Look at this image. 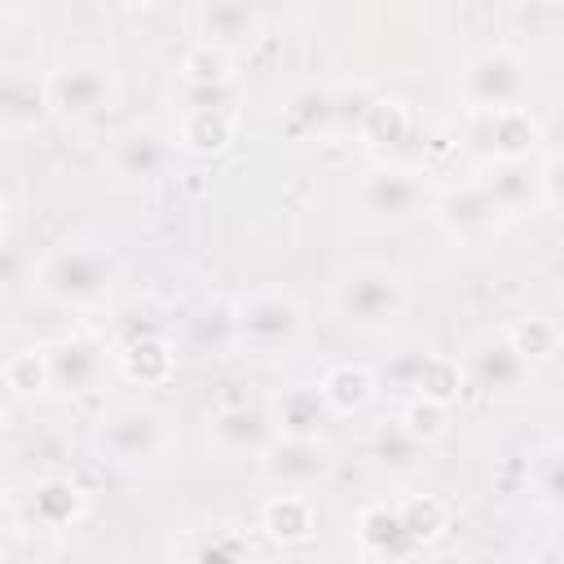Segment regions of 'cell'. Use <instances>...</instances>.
<instances>
[{
	"mask_svg": "<svg viewBox=\"0 0 564 564\" xmlns=\"http://www.w3.org/2000/svg\"><path fill=\"white\" fill-rule=\"evenodd\" d=\"M115 278H119L115 256L93 247V242H66L40 269L44 295H53L62 304H97V300L110 295Z\"/></svg>",
	"mask_w": 564,
	"mask_h": 564,
	"instance_id": "1",
	"label": "cell"
},
{
	"mask_svg": "<svg viewBox=\"0 0 564 564\" xmlns=\"http://www.w3.org/2000/svg\"><path fill=\"white\" fill-rule=\"evenodd\" d=\"M335 308L348 326H361V330H383L401 317L405 308V282L401 273L392 269H379V264H366V269H352L344 273V282L335 286Z\"/></svg>",
	"mask_w": 564,
	"mask_h": 564,
	"instance_id": "2",
	"label": "cell"
},
{
	"mask_svg": "<svg viewBox=\"0 0 564 564\" xmlns=\"http://www.w3.org/2000/svg\"><path fill=\"white\" fill-rule=\"evenodd\" d=\"M48 106L66 119H93L115 106V75L101 57H70L48 79Z\"/></svg>",
	"mask_w": 564,
	"mask_h": 564,
	"instance_id": "3",
	"label": "cell"
},
{
	"mask_svg": "<svg viewBox=\"0 0 564 564\" xmlns=\"http://www.w3.org/2000/svg\"><path fill=\"white\" fill-rule=\"evenodd\" d=\"M300 326H304V317H300L295 300H286L278 291H256L234 308V339L256 352L291 348L300 339Z\"/></svg>",
	"mask_w": 564,
	"mask_h": 564,
	"instance_id": "4",
	"label": "cell"
},
{
	"mask_svg": "<svg viewBox=\"0 0 564 564\" xmlns=\"http://www.w3.org/2000/svg\"><path fill=\"white\" fill-rule=\"evenodd\" d=\"M463 97L471 101L476 115L520 106V97H524V66H520V57L507 53V48L476 53L467 62V70H463Z\"/></svg>",
	"mask_w": 564,
	"mask_h": 564,
	"instance_id": "5",
	"label": "cell"
},
{
	"mask_svg": "<svg viewBox=\"0 0 564 564\" xmlns=\"http://www.w3.org/2000/svg\"><path fill=\"white\" fill-rule=\"evenodd\" d=\"M101 449L115 463H154L167 449V423L163 414L145 405H123L101 427Z\"/></svg>",
	"mask_w": 564,
	"mask_h": 564,
	"instance_id": "6",
	"label": "cell"
},
{
	"mask_svg": "<svg viewBox=\"0 0 564 564\" xmlns=\"http://www.w3.org/2000/svg\"><path fill=\"white\" fill-rule=\"evenodd\" d=\"M441 225L458 238V242H467V247H480L485 238H494L498 234V225L507 220L502 216V207L471 181V185H463V189H449L445 198H441Z\"/></svg>",
	"mask_w": 564,
	"mask_h": 564,
	"instance_id": "7",
	"label": "cell"
},
{
	"mask_svg": "<svg viewBox=\"0 0 564 564\" xmlns=\"http://www.w3.org/2000/svg\"><path fill=\"white\" fill-rule=\"evenodd\" d=\"M467 375L485 392H516V388H524V379L533 375V366L516 352V344L507 335H480L467 348Z\"/></svg>",
	"mask_w": 564,
	"mask_h": 564,
	"instance_id": "8",
	"label": "cell"
},
{
	"mask_svg": "<svg viewBox=\"0 0 564 564\" xmlns=\"http://www.w3.org/2000/svg\"><path fill=\"white\" fill-rule=\"evenodd\" d=\"M326 471H330V458H326L322 441H291V436H282V441L264 445V476L273 485H282L286 494L308 489Z\"/></svg>",
	"mask_w": 564,
	"mask_h": 564,
	"instance_id": "9",
	"label": "cell"
},
{
	"mask_svg": "<svg viewBox=\"0 0 564 564\" xmlns=\"http://www.w3.org/2000/svg\"><path fill=\"white\" fill-rule=\"evenodd\" d=\"M471 141H480L494 159H524L538 145V119L524 106L489 110V115H476Z\"/></svg>",
	"mask_w": 564,
	"mask_h": 564,
	"instance_id": "10",
	"label": "cell"
},
{
	"mask_svg": "<svg viewBox=\"0 0 564 564\" xmlns=\"http://www.w3.org/2000/svg\"><path fill=\"white\" fill-rule=\"evenodd\" d=\"M476 185L502 207V216H516V212L542 203V176L529 159H494Z\"/></svg>",
	"mask_w": 564,
	"mask_h": 564,
	"instance_id": "11",
	"label": "cell"
},
{
	"mask_svg": "<svg viewBox=\"0 0 564 564\" xmlns=\"http://www.w3.org/2000/svg\"><path fill=\"white\" fill-rule=\"evenodd\" d=\"M357 198H361V207H366L375 220H405V216L419 212V203H423V185H419L410 172L379 167V172H366Z\"/></svg>",
	"mask_w": 564,
	"mask_h": 564,
	"instance_id": "12",
	"label": "cell"
},
{
	"mask_svg": "<svg viewBox=\"0 0 564 564\" xmlns=\"http://www.w3.org/2000/svg\"><path fill=\"white\" fill-rule=\"evenodd\" d=\"M326 414H330L326 397H322L313 383H300V388H286V392L273 401L269 423H273V432L291 436V441H317Z\"/></svg>",
	"mask_w": 564,
	"mask_h": 564,
	"instance_id": "13",
	"label": "cell"
},
{
	"mask_svg": "<svg viewBox=\"0 0 564 564\" xmlns=\"http://www.w3.org/2000/svg\"><path fill=\"white\" fill-rule=\"evenodd\" d=\"M44 366H48V388L88 392L101 375V352L88 339H57L44 348Z\"/></svg>",
	"mask_w": 564,
	"mask_h": 564,
	"instance_id": "14",
	"label": "cell"
},
{
	"mask_svg": "<svg viewBox=\"0 0 564 564\" xmlns=\"http://www.w3.org/2000/svg\"><path fill=\"white\" fill-rule=\"evenodd\" d=\"M216 441L229 449V454H264V445L273 441V423L264 410L256 405H234V410H220L216 423H212Z\"/></svg>",
	"mask_w": 564,
	"mask_h": 564,
	"instance_id": "15",
	"label": "cell"
},
{
	"mask_svg": "<svg viewBox=\"0 0 564 564\" xmlns=\"http://www.w3.org/2000/svg\"><path fill=\"white\" fill-rule=\"evenodd\" d=\"M357 538H361V551H366V555L388 560V564L414 551V538L405 533L401 516L388 511V507H370V511L357 520Z\"/></svg>",
	"mask_w": 564,
	"mask_h": 564,
	"instance_id": "16",
	"label": "cell"
},
{
	"mask_svg": "<svg viewBox=\"0 0 564 564\" xmlns=\"http://www.w3.org/2000/svg\"><path fill=\"white\" fill-rule=\"evenodd\" d=\"M203 31H207V44L216 48H234V44H247L256 40L260 31V13L251 4H203Z\"/></svg>",
	"mask_w": 564,
	"mask_h": 564,
	"instance_id": "17",
	"label": "cell"
},
{
	"mask_svg": "<svg viewBox=\"0 0 564 564\" xmlns=\"http://www.w3.org/2000/svg\"><path fill=\"white\" fill-rule=\"evenodd\" d=\"M282 115H286V128L295 137L326 132V128H335V93L330 88H317V84H304V88H295L286 97Z\"/></svg>",
	"mask_w": 564,
	"mask_h": 564,
	"instance_id": "18",
	"label": "cell"
},
{
	"mask_svg": "<svg viewBox=\"0 0 564 564\" xmlns=\"http://www.w3.org/2000/svg\"><path fill=\"white\" fill-rule=\"evenodd\" d=\"M48 106V93L18 75V70H0V123H35Z\"/></svg>",
	"mask_w": 564,
	"mask_h": 564,
	"instance_id": "19",
	"label": "cell"
},
{
	"mask_svg": "<svg viewBox=\"0 0 564 564\" xmlns=\"http://www.w3.org/2000/svg\"><path fill=\"white\" fill-rule=\"evenodd\" d=\"M317 392L326 397L330 410H357V405L370 401L375 379H370V370H361V366H335V370H326V379L317 383Z\"/></svg>",
	"mask_w": 564,
	"mask_h": 564,
	"instance_id": "20",
	"label": "cell"
},
{
	"mask_svg": "<svg viewBox=\"0 0 564 564\" xmlns=\"http://www.w3.org/2000/svg\"><path fill=\"white\" fill-rule=\"evenodd\" d=\"M264 529L282 542H300L313 529V507L304 494H278L273 502H264Z\"/></svg>",
	"mask_w": 564,
	"mask_h": 564,
	"instance_id": "21",
	"label": "cell"
},
{
	"mask_svg": "<svg viewBox=\"0 0 564 564\" xmlns=\"http://www.w3.org/2000/svg\"><path fill=\"white\" fill-rule=\"evenodd\" d=\"M234 123H229V110L225 106H194L181 123V141L189 150H220L229 141Z\"/></svg>",
	"mask_w": 564,
	"mask_h": 564,
	"instance_id": "22",
	"label": "cell"
},
{
	"mask_svg": "<svg viewBox=\"0 0 564 564\" xmlns=\"http://www.w3.org/2000/svg\"><path fill=\"white\" fill-rule=\"evenodd\" d=\"M115 167L123 172V176H154L159 167H163V141L150 132V128H137V132H128L123 141H119V150H115Z\"/></svg>",
	"mask_w": 564,
	"mask_h": 564,
	"instance_id": "23",
	"label": "cell"
},
{
	"mask_svg": "<svg viewBox=\"0 0 564 564\" xmlns=\"http://www.w3.org/2000/svg\"><path fill=\"white\" fill-rule=\"evenodd\" d=\"M410 388H419L423 401L445 405L458 397V366L441 361V357H414L410 361Z\"/></svg>",
	"mask_w": 564,
	"mask_h": 564,
	"instance_id": "24",
	"label": "cell"
},
{
	"mask_svg": "<svg viewBox=\"0 0 564 564\" xmlns=\"http://www.w3.org/2000/svg\"><path fill=\"white\" fill-rule=\"evenodd\" d=\"M357 132H361L370 145H401L405 132H410V110H405L401 101H383V97H375Z\"/></svg>",
	"mask_w": 564,
	"mask_h": 564,
	"instance_id": "25",
	"label": "cell"
},
{
	"mask_svg": "<svg viewBox=\"0 0 564 564\" xmlns=\"http://www.w3.org/2000/svg\"><path fill=\"white\" fill-rule=\"evenodd\" d=\"M185 79H189V88H220L229 79V53L207 40L194 44L185 53Z\"/></svg>",
	"mask_w": 564,
	"mask_h": 564,
	"instance_id": "26",
	"label": "cell"
},
{
	"mask_svg": "<svg viewBox=\"0 0 564 564\" xmlns=\"http://www.w3.org/2000/svg\"><path fill=\"white\" fill-rule=\"evenodd\" d=\"M79 507H84V498L70 480H44L35 489V511H40L44 524H66V520L79 516Z\"/></svg>",
	"mask_w": 564,
	"mask_h": 564,
	"instance_id": "27",
	"label": "cell"
},
{
	"mask_svg": "<svg viewBox=\"0 0 564 564\" xmlns=\"http://www.w3.org/2000/svg\"><path fill=\"white\" fill-rule=\"evenodd\" d=\"M167 366H172V352H167V344H163V339H154V335H145V339L128 344V352H123V370H128L132 379H141V383L163 379V375H167Z\"/></svg>",
	"mask_w": 564,
	"mask_h": 564,
	"instance_id": "28",
	"label": "cell"
},
{
	"mask_svg": "<svg viewBox=\"0 0 564 564\" xmlns=\"http://www.w3.org/2000/svg\"><path fill=\"white\" fill-rule=\"evenodd\" d=\"M423 449H427V445H419L401 423H388V427L375 436V454H379V463H383V467H397V471L419 467Z\"/></svg>",
	"mask_w": 564,
	"mask_h": 564,
	"instance_id": "29",
	"label": "cell"
},
{
	"mask_svg": "<svg viewBox=\"0 0 564 564\" xmlns=\"http://www.w3.org/2000/svg\"><path fill=\"white\" fill-rule=\"evenodd\" d=\"M507 339H511V344H516V352L533 366V361H546V357L555 352L560 330H555V322H546V317H529V322H520Z\"/></svg>",
	"mask_w": 564,
	"mask_h": 564,
	"instance_id": "30",
	"label": "cell"
},
{
	"mask_svg": "<svg viewBox=\"0 0 564 564\" xmlns=\"http://www.w3.org/2000/svg\"><path fill=\"white\" fill-rule=\"evenodd\" d=\"M397 423H401L419 445H427V441H436V436L445 432V405H436V401H423V397H419V401H410V405H405V414H401Z\"/></svg>",
	"mask_w": 564,
	"mask_h": 564,
	"instance_id": "31",
	"label": "cell"
},
{
	"mask_svg": "<svg viewBox=\"0 0 564 564\" xmlns=\"http://www.w3.org/2000/svg\"><path fill=\"white\" fill-rule=\"evenodd\" d=\"M397 516H401L405 533L414 538V546L427 542V538H436V533L445 529V511H441V502H432V498H423V502L414 498V502H405Z\"/></svg>",
	"mask_w": 564,
	"mask_h": 564,
	"instance_id": "32",
	"label": "cell"
},
{
	"mask_svg": "<svg viewBox=\"0 0 564 564\" xmlns=\"http://www.w3.org/2000/svg\"><path fill=\"white\" fill-rule=\"evenodd\" d=\"M4 379H9V388H18V392H40L44 383H48V366H44V352H18L13 361H9V370H4Z\"/></svg>",
	"mask_w": 564,
	"mask_h": 564,
	"instance_id": "33",
	"label": "cell"
},
{
	"mask_svg": "<svg viewBox=\"0 0 564 564\" xmlns=\"http://www.w3.org/2000/svg\"><path fill=\"white\" fill-rule=\"evenodd\" d=\"M189 564H247V555L238 551L234 538H212V542L198 546V555Z\"/></svg>",
	"mask_w": 564,
	"mask_h": 564,
	"instance_id": "34",
	"label": "cell"
},
{
	"mask_svg": "<svg viewBox=\"0 0 564 564\" xmlns=\"http://www.w3.org/2000/svg\"><path fill=\"white\" fill-rule=\"evenodd\" d=\"M538 494H542L546 507L560 502V449H555V445L542 454V485H538Z\"/></svg>",
	"mask_w": 564,
	"mask_h": 564,
	"instance_id": "35",
	"label": "cell"
},
{
	"mask_svg": "<svg viewBox=\"0 0 564 564\" xmlns=\"http://www.w3.org/2000/svg\"><path fill=\"white\" fill-rule=\"evenodd\" d=\"M18 278H22V256L9 242H0V291H9Z\"/></svg>",
	"mask_w": 564,
	"mask_h": 564,
	"instance_id": "36",
	"label": "cell"
},
{
	"mask_svg": "<svg viewBox=\"0 0 564 564\" xmlns=\"http://www.w3.org/2000/svg\"><path fill=\"white\" fill-rule=\"evenodd\" d=\"M529 564H560V551H555V546H546V551H542V555H533Z\"/></svg>",
	"mask_w": 564,
	"mask_h": 564,
	"instance_id": "37",
	"label": "cell"
},
{
	"mask_svg": "<svg viewBox=\"0 0 564 564\" xmlns=\"http://www.w3.org/2000/svg\"><path fill=\"white\" fill-rule=\"evenodd\" d=\"M9 529H13V516H9V507H4V502H0V542H4V538H9Z\"/></svg>",
	"mask_w": 564,
	"mask_h": 564,
	"instance_id": "38",
	"label": "cell"
},
{
	"mask_svg": "<svg viewBox=\"0 0 564 564\" xmlns=\"http://www.w3.org/2000/svg\"><path fill=\"white\" fill-rule=\"evenodd\" d=\"M4 225H9V207H4V198H0V242H4Z\"/></svg>",
	"mask_w": 564,
	"mask_h": 564,
	"instance_id": "39",
	"label": "cell"
},
{
	"mask_svg": "<svg viewBox=\"0 0 564 564\" xmlns=\"http://www.w3.org/2000/svg\"><path fill=\"white\" fill-rule=\"evenodd\" d=\"M0 427H4V405H0Z\"/></svg>",
	"mask_w": 564,
	"mask_h": 564,
	"instance_id": "40",
	"label": "cell"
}]
</instances>
